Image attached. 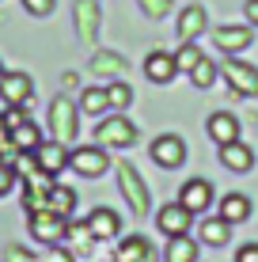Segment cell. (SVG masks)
Returning <instances> with one entry per match:
<instances>
[{
  "mask_svg": "<svg viewBox=\"0 0 258 262\" xmlns=\"http://www.w3.org/2000/svg\"><path fill=\"white\" fill-rule=\"evenodd\" d=\"M247 216H251V202H247L243 194H228L224 202H220V221L239 224V221H247Z\"/></svg>",
  "mask_w": 258,
  "mask_h": 262,
  "instance_id": "obj_19",
  "label": "cell"
},
{
  "mask_svg": "<svg viewBox=\"0 0 258 262\" xmlns=\"http://www.w3.org/2000/svg\"><path fill=\"white\" fill-rule=\"evenodd\" d=\"M201 57H205V53H201L198 46H194V42H182V46L175 50V69H186V72H190V69L198 65Z\"/></svg>",
  "mask_w": 258,
  "mask_h": 262,
  "instance_id": "obj_27",
  "label": "cell"
},
{
  "mask_svg": "<svg viewBox=\"0 0 258 262\" xmlns=\"http://www.w3.org/2000/svg\"><path fill=\"white\" fill-rule=\"evenodd\" d=\"M175 72H179V69H175V53L156 50V53H148V57H145V76L152 80V84H167Z\"/></svg>",
  "mask_w": 258,
  "mask_h": 262,
  "instance_id": "obj_12",
  "label": "cell"
},
{
  "mask_svg": "<svg viewBox=\"0 0 258 262\" xmlns=\"http://www.w3.org/2000/svg\"><path fill=\"white\" fill-rule=\"evenodd\" d=\"M95 141H99L103 148H129V144L137 141V129H133L129 118L114 114V118L99 122V129H95Z\"/></svg>",
  "mask_w": 258,
  "mask_h": 262,
  "instance_id": "obj_3",
  "label": "cell"
},
{
  "mask_svg": "<svg viewBox=\"0 0 258 262\" xmlns=\"http://www.w3.org/2000/svg\"><path fill=\"white\" fill-rule=\"evenodd\" d=\"M190 80H194V84H198V88H209L213 80H217V65H213L209 57H201L198 65L190 69Z\"/></svg>",
  "mask_w": 258,
  "mask_h": 262,
  "instance_id": "obj_28",
  "label": "cell"
},
{
  "mask_svg": "<svg viewBox=\"0 0 258 262\" xmlns=\"http://www.w3.org/2000/svg\"><path fill=\"white\" fill-rule=\"evenodd\" d=\"M148 255H152V247H148V239H140V236H129L118 247V262H148Z\"/></svg>",
  "mask_w": 258,
  "mask_h": 262,
  "instance_id": "obj_23",
  "label": "cell"
},
{
  "mask_svg": "<svg viewBox=\"0 0 258 262\" xmlns=\"http://www.w3.org/2000/svg\"><path fill=\"white\" fill-rule=\"evenodd\" d=\"M76 106L68 103V99H53L50 106V129H53V141H61L68 148V144L76 141Z\"/></svg>",
  "mask_w": 258,
  "mask_h": 262,
  "instance_id": "obj_4",
  "label": "cell"
},
{
  "mask_svg": "<svg viewBox=\"0 0 258 262\" xmlns=\"http://www.w3.org/2000/svg\"><path fill=\"white\" fill-rule=\"evenodd\" d=\"M8 262H34V258L27 255V251H19V247H12V251H8Z\"/></svg>",
  "mask_w": 258,
  "mask_h": 262,
  "instance_id": "obj_36",
  "label": "cell"
},
{
  "mask_svg": "<svg viewBox=\"0 0 258 262\" xmlns=\"http://www.w3.org/2000/svg\"><path fill=\"white\" fill-rule=\"evenodd\" d=\"M236 262H258V243H247V247H239Z\"/></svg>",
  "mask_w": 258,
  "mask_h": 262,
  "instance_id": "obj_34",
  "label": "cell"
},
{
  "mask_svg": "<svg viewBox=\"0 0 258 262\" xmlns=\"http://www.w3.org/2000/svg\"><path fill=\"white\" fill-rule=\"evenodd\" d=\"M12 141V129H8V122H4V114H0V144H8Z\"/></svg>",
  "mask_w": 258,
  "mask_h": 262,
  "instance_id": "obj_38",
  "label": "cell"
},
{
  "mask_svg": "<svg viewBox=\"0 0 258 262\" xmlns=\"http://www.w3.org/2000/svg\"><path fill=\"white\" fill-rule=\"evenodd\" d=\"M152 160L159 167H179L182 160H186V144L182 137H175V133H163V137H156L152 141Z\"/></svg>",
  "mask_w": 258,
  "mask_h": 262,
  "instance_id": "obj_8",
  "label": "cell"
},
{
  "mask_svg": "<svg viewBox=\"0 0 258 262\" xmlns=\"http://www.w3.org/2000/svg\"><path fill=\"white\" fill-rule=\"evenodd\" d=\"M190 209H186L182 202H171V205H163L156 216V224H159V232H167V236H186L190 232Z\"/></svg>",
  "mask_w": 258,
  "mask_h": 262,
  "instance_id": "obj_10",
  "label": "cell"
},
{
  "mask_svg": "<svg viewBox=\"0 0 258 262\" xmlns=\"http://www.w3.org/2000/svg\"><path fill=\"white\" fill-rule=\"evenodd\" d=\"M46 262H73V255H68V251H61V247H53Z\"/></svg>",
  "mask_w": 258,
  "mask_h": 262,
  "instance_id": "obj_35",
  "label": "cell"
},
{
  "mask_svg": "<svg viewBox=\"0 0 258 262\" xmlns=\"http://www.w3.org/2000/svg\"><path fill=\"white\" fill-rule=\"evenodd\" d=\"M179 202H182L190 213H205L209 205H213V183H209V179H190V183L182 186Z\"/></svg>",
  "mask_w": 258,
  "mask_h": 262,
  "instance_id": "obj_11",
  "label": "cell"
},
{
  "mask_svg": "<svg viewBox=\"0 0 258 262\" xmlns=\"http://www.w3.org/2000/svg\"><path fill=\"white\" fill-rule=\"evenodd\" d=\"M34 84L27 72H4V80H0V99H4L8 106H23L27 99H31Z\"/></svg>",
  "mask_w": 258,
  "mask_h": 262,
  "instance_id": "obj_9",
  "label": "cell"
},
{
  "mask_svg": "<svg viewBox=\"0 0 258 262\" xmlns=\"http://www.w3.org/2000/svg\"><path fill=\"white\" fill-rule=\"evenodd\" d=\"M65 232H68V221H65V216H57V213H50V209L31 213V236L38 239V243L57 247V243L65 239Z\"/></svg>",
  "mask_w": 258,
  "mask_h": 262,
  "instance_id": "obj_5",
  "label": "cell"
},
{
  "mask_svg": "<svg viewBox=\"0 0 258 262\" xmlns=\"http://www.w3.org/2000/svg\"><path fill=\"white\" fill-rule=\"evenodd\" d=\"M68 167L76 171V175L84 179H99L106 167H110V160H106V148L103 144H84V148H73L68 152Z\"/></svg>",
  "mask_w": 258,
  "mask_h": 262,
  "instance_id": "obj_2",
  "label": "cell"
},
{
  "mask_svg": "<svg viewBox=\"0 0 258 262\" xmlns=\"http://www.w3.org/2000/svg\"><path fill=\"white\" fill-rule=\"evenodd\" d=\"M205 23H209L205 8H198V4L182 8V15H179V38H182V42H194L201 31H205Z\"/></svg>",
  "mask_w": 258,
  "mask_h": 262,
  "instance_id": "obj_14",
  "label": "cell"
},
{
  "mask_svg": "<svg viewBox=\"0 0 258 262\" xmlns=\"http://www.w3.org/2000/svg\"><path fill=\"white\" fill-rule=\"evenodd\" d=\"M15 186V164H0V198Z\"/></svg>",
  "mask_w": 258,
  "mask_h": 262,
  "instance_id": "obj_31",
  "label": "cell"
},
{
  "mask_svg": "<svg viewBox=\"0 0 258 262\" xmlns=\"http://www.w3.org/2000/svg\"><path fill=\"white\" fill-rule=\"evenodd\" d=\"M224 80L232 88V95H258V69L247 61H224Z\"/></svg>",
  "mask_w": 258,
  "mask_h": 262,
  "instance_id": "obj_6",
  "label": "cell"
},
{
  "mask_svg": "<svg viewBox=\"0 0 258 262\" xmlns=\"http://www.w3.org/2000/svg\"><path fill=\"white\" fill-rule=\"evenodd\" d=\"M228 228H232V224L220 221V216H217V221H205V224H201V239H205L209 247H220V243H228Z\"/></svg>",
  "mask_w": 258,
  "mask_h": 262,
  "instance_id": "obj_26",
  "label": "cell"
},
{
  "mask_svg": "<svg viewBox=\"0 0 258 262\" xmlns=\"http://www.w3.org/2000/svg\"><path fill=\"white\" fill-rule=\"evenodd\" d=\"M106 99H110V106H114V111H126V106H129V99H133V92H129V84L114 80V84L106 88Z\"/></svg>",
  "mask_w": 258,
  "mask_h": 262,
  "instance_id": "obj_29",
  "label": "cell"
},
{
  "mask_svg": "<svg viewBox=\"0 0 258 262\" xmlns=\"http://www.w3.org/2000/svg\"><path fill=\"white\" fill-rule=\"evenodd\" d=\"M140 8H145L148 19H167L171 15V0H137Z\"/></svg>",
  "mask_w": 258,
  "mask_h": 262,
  "instance_id": "obj_30",
  "label": "cell"
},
{
  "mask_svg": "<svg viewBox=\"0 0 258 262\" xmlns=\"http://www.w3.org/2000/svg\"><path fill=\"white\" fill-rule=\"evenodd\" d=\"M122 69H126V61H122L118 53H95V57H91V72H103V76H122Z\"/></svg>",
  "mask_w": 258,
  "mask_h": 262,
  "instance_id": "obj_25",
  "label": "cell"
},
{
  "mask_svg": "<svg viewBox=\"0 0 258 262\" xmlns=\"http://www.w3.org/2000/svg\"><path fill=\"white\" fill-rule=\"evenodd\" d=\"M12 144H15L19 152H34V148L42 144V133H38V125H34L31 118H27L23 125H15V129H12Z\"/></svg>",
  "mask_w": 258,
  "mask_h": 262,
  "instance_id": "obj_21",
  "label": "cell"
},
{
  "mask_svg": "<svg viewBox=\"0 0 258 262\" xmlns=\"http://www.w3.org/2000/svg\"><path fill=\"white\" fill-rule=\"evenodd\" d=\"M167 262H198V243L190 236H171L167 239V251H163Z\"/></svg>",
  "mask_w": 258,
  "mask_h": 262,
  "instance_id": "obj_18",
  "label": "cell"
},
{
  "mask_svg": "<svg viewBox=\"0 0 258 262\" xmlns=\"http://www.w3.org/2000/svg\"><path fill=\"white\" fill-rule=\"evenodd\" d=\"M23 8L31 15H50L53 12V0H23Z\"/></svg>",
  "mask_w": 258,
  "mask_h": 262,
  "instance_id": "obj_32",
  "label": "cell"
},
{
  "mask_svg": "<svg viewBox=\"0 0 258 262\" xmlns=\"http://www.w3.org/2000/svg\"><path fill=\"white\" fill-rule=\"evenodd\" d=\"M76 19H80V34H84V42H95V27H99L95 0H80V4H76Z\"/></svg>",
  "mask_w": 258,
  "mask_h": 262,
  "instance_id": "obj_22",
  "label": "cell"
},
{
  "mask_svg": "<svg viewBox=\"0 0 258 262\" xmlns=\"http://www.w3.org/2000/svg\"><path fill=\"white\" fill-rule=\"evenodd\" d=\"M118 228H122L118 213H114V209H106V205H99V209H95L91 216H87V232H91L95 239H110Z\"/></svg>",
  "mask_w": 258,
  "mask_h": 262,
  "instance_id": "obj_15",
  "label": "cell"
},
{
  "mask_svg": "<svg viewBox=\"0 0 258 262\" xmlns=\"http://www.w3.org/2000/svg\"><path fill=\"white\" fill-rule=\"evenodd\" d=\"M209 137L217 141V144H232V141H239V122H236L228 111L213 114V118H209Z\"/></svg>",
  "mask_w": 258,
  "mask_h": 262,
  "instance_id": "obj_17",
  "label": "cell"
},
{
  "mask_svg": "<svg viewBox=\"0 0 258 262\" xmlns=\"http://www.w3.org/2000/svg\"><path fill=\"white\" fill-rule=\"evenodd\" d=\"M0 80H4V65H0Z\"/></svg>",
  "mask_w": 258,
  "mask_h": 262,
  "instance_id": "obj_39",
  "label": "cell"
},
{
  "mask_svg": "<svg viewBox=\"0 0 258 262\" xmlns=\"http://www.w3.org/2000/svg\"><path fill=\"white\" fill-rule=\"evenodd\" d=\"M247 19L258 27V0H247Z\"/></svg>",
  "mask_w": 258,
  "mask_h": 262,
  "instance_id": "obj_37",
  "label": "cell"
},
{
  "mask_svg": "<svg viewBox=\"0 0 258 262\" xmlns=\"http://www.w3.org/2000/svg\"><path fill=\"white\" fill-rule=\"evenodd\" d=\"M114 171H118V186H122V194H126L129 209L137 213V216H145V213H148V205H152V198H148L145 179L137 175V167H133V164H118Z\"/></svg>",
  "mask_w": 258,
  "mask_h": 262,
  "instance_id": "obj_1",
  "label": "cell"
},
{
  "mask_svg": "<svg viewBox=\"0 0 258 262\" xmlns=\"http://www.w3.org/2000/svg\"><path fill=\"white\" fill-rule=\"evenodd\" d=\"M80 111H84V114H103V111H110L106 88H84V95H80Z\"/></svg>",
  "mask_w": 258,
  "mask_h": 262,
  "instance_id": "obj_24",
  "label": "cell"
},
{
  "mask_svg": "<svg viewBox=\"0 0 258 262\" xmlns=\"http://www.w3.org/2000/svg\"><path fill=\"white\" fill-rule=\"evenodd\" d=\"M213 38H217V46L228 50V53H239V50L251 46V31H247V27H217Z\"/></svg>",
  "mask_w": 258,
  "mask_h": 262,
  "instance_id": "obj_16",
  "label": "cell"
},
{
  "mask_svg": "<svg viewBox=\"0 0 258 262\" xmlns=\"http://www.w3.org/2000/svg\"><path fill=\"white\" fill-rule=\"evenodd\" d=\"M46 209L68 221V216H73V209H76V194L68 190V186H57V183H53V186H50V205H46Z\"/></svg>",
  "mask_w": 258,
  "mask_h": 262,
  "instance_id": "obj_20",
  "label": "cell"
},
{
  "mask_svg": "<svg viewBox=\"0 0 258 262\" xmlns=\"http://www.w3.org/2000/svg\"><path fill=\"white\" fill-rule=\"evenodd\" d=\"M220 164H224L228 171H236V175H247L254 164L251 148H247L243 141H232V144H220Z\"/></svg>",
  "mask_w": 258,
  "mask_h": 262,
  "instance_id": "obj_13",
  "label": "cell"
},
{
  "mask_svg": "<svg viewBox=\"0 0 258 262\" xmlns=\"http://www.w3.org/2000/svg\"><path fill=\"white\" fill-rule=\"evenodd\" d=\"M4 122H8V129H15V125L27 122V111H23V106H12V111L4 114Z\"/></svg>",
  "mask_w": 258,
  "mask_h": 262,
  "instance_id": "obj_33",
  "label": "cell"
},
{
  "mask_svg": "<svg viewBox=\"0 0 258 262\" xmlns=\"http://www.w3.org/2000/svg\"><path fill=\"white\" fill-rule=\"evenodd\" d=\"M34 164H38L42 175H61V171L68 167V148L61 141H42L38 148H34Z\"/></svg>",
  "mask_w": 258,
  "mask_h": 262,
  "instance_id": "obj_7",
  "label": "cell"
}]
</instances>
